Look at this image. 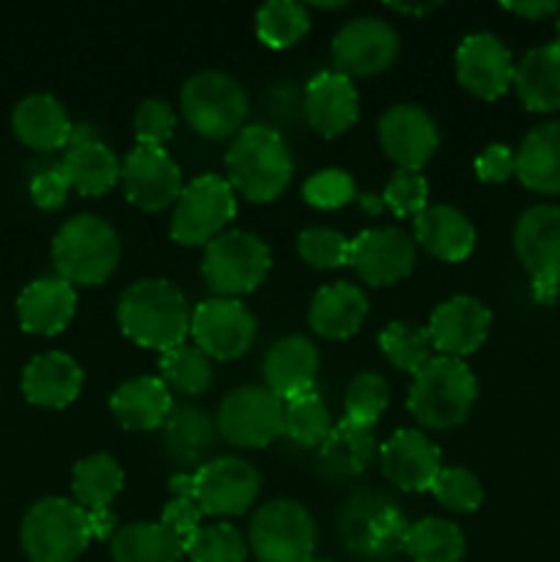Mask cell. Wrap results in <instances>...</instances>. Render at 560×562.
Returning <instances> with one entry per match:
<instances>
[{
    "label": "cell",
    "instance_id": "6da1fadb",
    "mask_svg": "<svg viewBox=\"0 0 560 562\" xmlns=\"http://www.w3.org/2000/svg\"><path fill=\"white\" fill-rule=\"evenodd\" d=\"M121 333L143 349L168 351L187 340L192 327V307L179 285L165 278H143L126 285L119 296Z\"/></svg>",
    "mask_w": 560,
    "mask_h": 562
},
{
    "label": "cell",
    "instance_id": "7a4b0ae2",
    "mask_svg": "<svg viewBox=\"0 0 560 562\" xmlns=\"http://www.w3.org/2000/svg\"><path fill=\"white\" fill-rule=\"evenodd\" d=\"M228 184L250 203H269L285 192L294 176V159L275 126L250 124L234 137L225 154Z\"/></svg>",
    "mask_w": 560,
    "mask_h": 562
},
{
    "label": "cell",
    "instance_id": "3957f363",
    "mask_svg": "<svg viewBox=\"0 0 560 562\" xmlns=\"http://www.w3.org/2000/svg\"><path fill=\"white\" fill-rule=\"evenodd\" d=\"M410 527L399 503L377 488H357L338 516V538L346 552L368 562H393L404 554Z\"/></svg>",
    "mask_w": 560,
    "mask_h": 562
},
{
    "label": "cell",
    "instance_id": "277c9868",
    "mask_svg": "<svg viewBox=\"0 0 560 562\" xmlns=\"http://www.w3.org/2000/svg\"><path fill=\"white\" fill-rule=\"evenodd\" d=\"M478 401V379L464 360L437 355L412 376L406 409L432 431H450L470 417Z\"/></svg>",
    "mask_w": 560,
    "mask_h": 562
},
{
    "label": "cell",
    "instance_id": "5b68a950",
    "mask_svg": "<svg viewBox=\"0 0 560 562\" xmlns=\"http://www.w3.org/2000/svg\"><path fill=\"white\" fill-rule=\"evenodd\" d=\"M119 261V231L99 214H77L66 220L53 239L55 272L71 285L104 283Z\"/></svg>",
    "mask_w": 560,
    "mask_h": 562
},
{
    "label": "cell",
    "instance_id": "8992f818",
    "mask_svg": "<svg viewBox=\"0 0 560 562\" xmlns=\"http://www.w3.org/2000/svg\"><path fill=\"white\" fill-rule=\"evenodd\" d=\"M91 541L88 510L66 497L38 499L20 527V547L31 562H75Z\"/></svg>",
    "mask_w": 560,
    "mask_h": 562
},
{
    "label": "cell",
    "instance_id": "52a82bcc",
    "mask_svg": "<svg viewBox=\"0 0 560 562\" xmlns=\"http://www.w3.org/2000/svg\"><path fill=\"white\" fill-rule=\"evenodd\" d=\"M247 93L236 77L220 69H201L181 86V115L195 135L225 140L245 130Z\"/></svg>",
    "mask_w": 560,
    "mask_h": 562
},
{
    "label": "cell",
    "instance_id": "ba28073f",
    "mask_svg": "<svg viewBox=\"0 0 560 562\" xmlns=\"http://www.w3.org/2000/svg\"><path fill=\"white\" fill-rule=\"evenodd\" d=\"M272 269V252L261 236L250 231H225L203 247L201 272L214 296L239 300L253 294Z\"/></svg>",
    "mask_w": 560,
    "mask_h": 562
},
{
    "label": "cell",
    "instance_id": "9c48e42d",
    "mask_svg": "<svg viewBox=\"0 0 560 562\" xmlns=\"http://www.w3.org/2000/svg\"><path fill=\"white\" fill-rule=\"evenodd\" d=\"M236 217V192L228 179L217 173H203L184 184L170 217V239L181 247H206L225 234Z\"/></svg>",
    "mask_w": 560,
    "mask_h": 562
},
{
    "label": "cell",
    "instance_id": "30bf717a",
    "mask_svg": "<svg viewBox=\"0 0 560 562\" xmlns=\"http://www.w3.org/2000/svg\"><path fill=\"white\" fill-rule=\"evenodd\" d=\"M514 252L533 280V300L552 305L560 294V206L536 203L514 225Z\"/></svg>",
    "mask_w": 560,
    "mask_h": 562
},
{
    "label": "cell",
    "instance_id": "8fae6325",
    "mask_svg": "<svg viewBox=\"0 0 560 562\" xmlns=\"http://www.w3.org/2000/svg\"><path fill=\"white\" fill-rule=\"evenodd\" d=\"M247 543L258 562H307L316 552V521L296 499H272L253 514Z\"/></svg>",
    "mask_w": 560,
    "mask_h": 562
},
{
    "label": "cell",
    "instance_id": "7c38bea8",
    "mask_svg": "<svg viewBox=\"0 0 560 562\" xmlns=\"http://www.w3.org/2000/svg\"><path fill=\"white\" fill-rule=\"evenodd\" d=\"M283 417L285 404L267 384H245L225 395L214 420L231 448L258 450L283 437Z\"/></svg>",
    "mask_w": 560,
    "mask_h": 562
},
{
    "label": "cell",
    "instance_id": "4fadbf2b",
    "mask_svg": "<svg viewBox=\"0 0 560 562\" xmlns=\"http://www.w3.org/2000/svg\"><path fill=\"white\" fill-rule=\"evenodd\" d=\"M192 344L209 360H236L253 349L258 335V322L242 300L212 296L192 311Z\"/></svg>",
    "mask_w": 560,
    "mask_h": 562
},
{
    "label": "cell",
    "instance_id": "5bb4252c",
    "mask_svg": "<svg viewBox=\"0 0 560 562\" xmlns=\"http://www.w3.org/2000/svg\"><path fill=\"white\" fill-rule=\"evenodd\" d=\"M192 486L203 516H242L256 505L261 472L239 456H220L192 472Z\"/></svg>",
    "mask_w": 560,
    "mask_h": 562
},
{
    "label": "cell",
    "instance_id": "9a60e30c",
    "mask_svg": "<svg viewBox=\"0 0 560 562\" xmlns=\"http://www.w3.org/2000/svg\"><path fill=\"white\" fill-rule=\"evenodd\" d=\"M395 55H399V33L382 16H355L333 36V66L349 80L390 69Z\"/></svg>",
    "mask_w": 560,
    "mask_h": 562
},
{
    "label": "cell",
    "instance_id": "2e32d148",
    "mask_svg": "<svg viewBox=\"0 0 560 562\" xmlns=\"http://www.w3.org/2000/svg\"><path fill=\"white\" fill-rule=\"evenodd\" d=\"M121 184L132 206L141 212H163L179 201L184 181L181 168L165 148L137 143L121 162Z\"/></svg>",
    "mask_w": 560,
    "mask_h": 562
},
{
    "label": "cell",
    "instance_id": "e0dca14e",
    "mask_svg": "<svg viewBox=\"0 0 560 562\" xmlns=\"http://www.w3.org/2000/svg\"><path fill=\"white\" fill-rule=\"evenodd\" d=\"M415 241L401 228H368L351 239L349 267L366 285H393L415 269Z\"/></svg>",
    "mask_w": 560,
    "mask_h": 562
},
{
    "label": "cell",
    "instance_id": "ac0fdd59",
    "mask_svg": "<svg viewBox=\"0 0 560 562\" xmlns=\"http://www.w3.org/2000/svg\"><path fill=\"white\" fill-rule=\"evenodd\" d=\"M384 154L401 170H423L434 159L439 146V130L428 110L421 104H390L377 124Z\"/></svg>",
    "mask_w": 560,
    "mask_h": 562
},
{
    "label": "cell",
    "instance_id": "d6986e66",
    "mask_svg": "<svg viewBox=\"0 0 560 562\" xmlns=\"http://www.w3.org/2000/svg\"><path fill=\"white\" fill-rule=\"evenodd\" d=\"M514 55L494 33H470L456 49V80L472 97L494 102L514 86Z\"/></svg>",
    "mask_w": 560,
    "mask_h": 562
},
{
    "label": "cell",
    "instance_id": "ffe728a7",
    "mask_svg": "<svg viewBox=\"0 0 560 562\" xmlns=\"http://www.w3.org/2000/svg\"><path fill=\"white\" fill-rule=\"evenodd\" d=\"M492 322V311L481 300L459 294L434 307L426 329L439 355L464 360V357L475 355L486 344Z\"/></svg>",
    "mask_w": 560,
    "mask_h": 562
},
{
    "label": "cell",
    "instance_id": "44dd1931",
    "mask_svg": "<svg viewBox=\"0 0 560 562\" xmlns=\"http://www.w3.org/2000/svg\"><path fill=\"white\" fill-rule=\"evenodd\" d=\"M382 472L401 492H432L443 472V450L423 431L401 428L379 448Z\"/></svg>",
    "mask_w": 560,
    "mask_h": 562
},
{
    "label": "cell",
    "instance_id": "7402d4cb",
    "mask_svg": "<svg viewBox=\"0 0 560 562\" xmlns=\"http://www.w3.org/2000/svg\"><path fill=\"white\" fill-rule=\"evenodd\" d=\"M360 119V93L349 77L318 71L305 82V121L322 137H340Z\"/></svg>",
    "mask_w": 560,
    "mask_h": 562
},
{
    "label": "cell",
    "instance_id": "603a6c76",
    "mask_svg": "<svg viewBox=\"0 0 560 562\" xmlns=\"http://www.w3.org/2000/svg\"><path fill=\"white\" fill-rule=\"evenodd\" d=\"M82 382H86V373L75 357L64 351H44L22 368L20 387L27 404L38 409H64L75 404Z\"/></svg>",
    "mask_w": 560,
    "mask_h": 562
},
{
    "label": "cell",
    "instance_id": "cb8c5ba5",
    "mask_svg": "<svg viewBox=\"0 0 560 562\" xmlns=\"http://www.w3.org/2000/svg\"><path fill=\"white\" fill-rule=\"evenodd\" d=\"M322 357L318 349L302 335H285L275 340L264 355V382L280 401H291L296 395L313 393Z\"/></svg>",
    "mask_w": 560,
    "mask_h": 562
},
{
    "label": "cell",
    "instance_id": "d4e9b609",
    "mask_svg": "<svg viewBox=\"0 0 560 562\" xmlns=\"http://www.w3.org/2000/svg\"><path fill=\"white\" fill-rule=\"evenodd\" d=\"M217 439V420L201 406H173L163 426L165 453L176 467H181V472H195L212 461Z\"/></svg>",
    "mask_w": 560,
    "mask_h": 562
},
{
    "label": "cell",
    "instance_id": "484cf974",
    "mask_svg": "<svg viewBox=\"0 0 560 562\" xmlns=\"http://www.w3.org/2000/svg\"><path fill=\"white\" fill-rule=\"evenodd\" d=\"M77 311L75 285L53 278H38L22 289L16 300V318L20 327L31 335H58L71 324Z\"/></svg>",
    "mask_w": 560,
    "mask_h": 562
},
{
    "label": "cell",
    "instance_id": "4316f807",
    "mask_svg": "<svg viewBox=\"0 0 560 562\" xmlns=\"http://www.w3.org/2000/svg\"><path fill=\"white\" fill-rule=\"evenodd\" d=\"M368 311H371V305H368L366 291L360 285L338 280V283L322 285L313 294L311 307H307V324L322 338L346 340L360 333Z\"/></svg>",
    "mask_w": 560,
    "mask_h": 562
},
{
    "label": "cell",
    "instance_id": "83f0119b",
    "mask_svg": "<svg viewBox=\"0 0 560 562\" xmlns=\"http://www.w3.org/2000/svg\"><path fill=\"white\" fill-rule=\"evenodd\" d=\"M110 412L126 431H154L163 428L173 412V395L159 376L126 379L110 395Z\"/></svg>",
    "mask_w": 560,
    "mask_h": 562
},
{
    "label": "cell",
    "instance_id": "f1b7e54d",
    "mask_svg": "<svg viewBox=\"0 0 560 562\" xmlns=\"http://www.w3.org/2000/svg\"><path fill=\"white\" fill-rule=\"evenodd\" d=\"M475 241L478 236L472 220L448 203L428 206L415 217V245H421L439 261H464L475 250Z\"/></svg>",
    "mask_w": 560,
    "mask_h": 562
},
{
    "label": "cell",
    "instance_id": "f546056e",
    "mask_svg": "<svg viewBox=\"0 0 560 562\" xmlns=\"http://www.w3.org/2000/svg\"><path fill=\"white\" fill-rule=\"evenodd\" d=\"M11 130L16 140L33 151H58L71 140L75 124L58 99L49 93H31L11 110Z\"/></svg>",
    "mask_w": 560,
    "mask_h": 562
},
{
    "label": "cell",
    "instance_id": "4dcf8cb0",
    "mask_svg": "<svg viewBox=\"0 0 560 562\" xmlns=\"http://www.w3.org/2000/svg\"><path fill=\"white\" fill-rule=\"evenodd\" d=\"M516 176L541 195H560V121L533 126L516 151Z\"/></svg>",
    "mask_w": 560,
    "mask_h": 562
},
{
    "label": "cell",
    "instance_id": "1f68e13d",
    "mask_svg": "<svg viewBox=\"0 0 560 562\" xmlns=\"http://www.w3.org/2000/svg\"><path fill=\"white\" fill-rule=\"evenodd\" d=\"M514 88L519 102L533 113L560 110V44H544L530 49L516 64Z\"/></svg>",
    "mask_w": 560,
    "mask_h": 562
},
{
    "label": "cell",
    "instance_id": "d6a6232c",
    "mask_svg": "<svg viewBox=\"0 0 560 562\" xmlns=\"http://www.w3.org/2000/svg\"><path fill=\"white\" fill-rule=\"evenodd\" d=\"M377 434L368 426L340 420L318 448V470L327 477H357L377 456Z\"/></svg>",
    "mask_w": 560,
    "mask_h": 562
},
{
    "label": "cell",
    "instance_id": "836d02e7",
    "mask_svg": "<svg viewBox=\"0 0 560 562\" xmlns=\"http://www.w3.org/2000/svg\"><path fill=\"white\" fill-rule=\"evenodd\" d=\"M60 168H64L71 190L86 198L104 195L121 181L119 157L102 140H86L71 146L60 159Z\"/></svg>",
    "mask_w": 560,
    "mask_h": 562
},
{
    "label": "cell",
    "instance_id": "e575fe53",
    "mask_svg": "<svg viewBox=\"0 0 560 562\" xmlns=\"http://www.w3.org/2000/svg\"><path fill=\"white\" fill-rule=\"evenodd\" d=\"M110 554L113 562H179L184 543L163 521H135L115 532Z\"/></svg>",
    "mask_w": 560,
    "mask_h": 562
},
{
    "label": "cell",
    "instance_id": "d590c367",
    "mask_svg": "<svg viewBox=\"0 0 560 562\" xmlns=\"http://www.w3.org/2000/svg\"><path fill=\"white\" fill-rule=\"evenodd\" d=\"M124 488V470L108 453L86 456L71 470V494L82 510L110 508Z\"/></svg>",
    "mask_w": 560,
    "mask_h": 562
},
{
    "label": "cell",
    "instance_id": "8d00e7d4",
    "mask_svg": "<svg viewBox=\"0 0 560 562\" xmlns=\"http://www.w3.org/2000/svg\"><path fill=\"white\" fill-rule=\"evenodd\" d=\"M406 554L412 562H461L467 554V538L453 521L426 516L406 532Z\"/></svg>",
    "mask_w": 560,
    "mask_h": 562
},
{
    "label": "cell",
    "instance_id": "74e56055",
    "mask_svg": "<svg viewBox=\"0 0 560 562\" xmlns=\"http://www.w3.org/2000/svg\"><path fill=\"white\" fill-rule=\"evenodd\" d=\"M159 373L170 390L181 395H206L214 384L212 360L195 344L176 346L159 357Z\"/></svg>",
    "mask_w": 560,
    "mask_h": 562
},
{
    "label": "cell",
    "instance_id": "f35d334b",
    "mask_svg": "<svg viewBox=\"0 0 560 562\" xmlns=\"http://www.w3.org/2000/svg\"><path fill=\"white\" fill-rule=\"evenodd\" d=\"M379 349L395 371L412 373V376L434 357L432 335L415 322H390L379 333Z\"/></svg>",
    "mask_w": 560,
    "mask_h": 562
},
{
    "label": "cell",
    "instance_id": "ab89813d",
    "mask_svg": "<svg viewBox=\"0 0 560 562\" xmlns=\"http://www.w3.org/2000/svg\"><path fill=\"white\" fill-rule=\"evenodd\" d=\"M329 431H333V415L316 390L285 401L283 434L291 442L300 448H322Z\"/></svg>",
    "mask_w": 560,
    "mask_h": 562
},
{
    "label": "cell",
    "instance_id": "60d3db41",
    "mask_svg": "<svg viewBox=\"0 0 560 562\" xmlns=\"http://www.w3.org/2000/svg\"><path fill=\"white\" fill-rule=\"evenodd\" d=\"M311 27L307 5L296 0H269L256 11V33L267 47H294Z\"/></svg>",
    "mask_w": 560,
    "mask_h": 562
},
{
    "label": "cell",
    "instance_id": "b9f144b4",
    "mask_svg": "<svg viewBox=\"0 0 560 562\" xmlns=\"http://www.w3.org/2000/svg\"><path fill=\"white\" fill-rule=\"evenodd\" d=\"M184 554L192 562H245L250 543L228 521L198 527L195 536L184 543Z\"/></svg>",
    "mask_w": 560,
    "mask_h": 562
},
{
    "label": "cell",
    "instance_id": "7bdbcfd3",
    "mask_svg": "<svg viewBox=\"0 0 560 562\" xmlns=\"http://www.w3.org/2000/svg\"><path fill=\"white\" fill-rule=\"evenodd\" d=\"M390 404V382L377 371L357 373L349 382L344 395L346 420L357 423V426H377L379 417L384 415Z\"/></svg>",
    "mask_w": 560,
    "mask_h": 562
},
{
    "label": "cell",
    "instance_id": "ee69618b",
    "mask_svg": "<svg viewBox=\"0 0 560 562\" xmlns=\"http://www.w3.org/2000/svg\"><path fill=\"white\" fill-rule=\"evenodd\" d=\"M434 499L453 514H475L483 503V486L467 467H443L432 486Z\"/></svg>",
    "mask_w": 560,
    "mask_h": 562
},
{
    "label": "cell",
    "instance_id": "f6af8a7d",
    "mask_svg": "<svg viewBox=\"0 0 560 562\" xmlns=\"http://www.w3.org/2000/svg\"><path fill=\"white\" fill-rule=\"evenodd\" d=\"M351 239L335 228H305L296 236V252L313 269H338L349 263Z\"/></svg>",
    "mask_w": 560,
    "mask_h": 562
},
{
    "label": "cell",
    "instance_id": "bcb514c9",
    "mask_svg": "<svg viewBox=\"0 0 560 562\" xmlns=\"http://www.w3.org/2000/svg\"><path fill=\"white\" fill-rule=\"evenodd\" d=\"M302 201L313 209H340L357 201V181L349 170L324 168L307 176L302 184Z\"/></svg>",
    "mask_w": 560,
    "mask_h": 562
},
{
    "label": "cell",
    "instance_id": "7dc6e473",
    "mask_svg": "<svg viewBox=\"0 0 560 562\" xmlns=\"http://www.w3.org/2000/svg\"><path fill=\"white\" fill-rule=\"evenodd\" d=\"M382 201L395 217H417L428 209V181L423 170H395L382 192Z\"/></svg>",
    "mask_w": 560,
    "mask_h": 562
},
{
    "label": "cell",
    "instance_id": "c3c4849f",
    "mask_svg": "<svg viewBox=\"0 0 560 562\" xmlns=\"http://www.w3.org/2000/svg\"><path fill=\"white\" fill-rule=\"evenodd\" d=\"M132 124H135L137 143L165 148V143H168L176 132V113L165 99H143V102L137 104Z\"/></svg>",
    "mask_w": 560,
    "mask_h": 562
},
{
    "label": "cell",
    "instance_id": "681fc988",
    "mask_svg": "<svg viewBox=\"0 0 560 562\" xmlns=\"http://www.w3.org/2000/svg\"><path fill=\"white\" fill-rule=\"evenodd\" d=\"M69 190L71 184L69 179H66L60 162L42 168L31 179V198L38 209H44V212H58L66 203V198H69Z\"/></svg>",
    "mask_w": 560,
    "mask_h": 562
},
{
    "label": "cell",
    "instance_id": "f907efd6",
    "mask_svg": "<svg viewBox=\"0 0 560 562\" xmlns=\"http://www.w3.org/2000/svg\"><path fill=\"white\" fill-rule=\"evenodd\" d=\"M203 510L195 503V497H170L163 508V525L179 538L181 543L190 541L195 530L201 527Z\"/></svg>",
    "mask_w": 560,
    "mask_h": 562
},
{
    "label": "cell",
    "instance_id": "816d5d0a",
    "mask_svg": "<svg viewBox=\"0 0 560 562\" xmlns=\"http://www.w3.org/2000/svg\"><path fill=\"white\" fill-rule=\"evenodd\" d=\"M478 179L486 184H503L511 176H516V151H511L503 143H492L481 157L475 159Z\"/></svg>",
    "mask_w": 560,
    "mask_h": 562
},
{
    "label": "cell",
    "instance_id": "f5cc1de1",
    "mask_svg": "<svg viewBox=\"0 0 560 562\" xmlns=\"http://www.w3.org/2000/svg\"><path fill=\"white\" fill-rule=\"evenodd\" d=\"M503 9L525 16V20H541V16L558 14L560 3H555V0H522V3H503Z\"/></svg>",
    "mask_w": 560,
    "mask_h": 562
},
{
    "label": "cell",
    "instance_id": "db71d44e",
    "mask_svg": "<svg viewBox=\"0 0 560 562\" xmlns=\"http://www.w3.org/2000/svg\"><path fill=\"white\" fill-rule=\"evenodd\" d=\"M88 527H91V538L93 541H113L115 530V514L110 508H99V510H88Z\"/></svg>",
    "mask_w": 560,
    "mask_h": 562
},
{
    "label": "cell",
    "instance_id": "11a10c76",
    "mask_svg": "<svg viewBox=\"0 0 560 562\" xmlns=\"http://www.w3.org/2000/svg\"><path fill=\"white\" fill-rule=\"evenodd\" d=\"M439 3H390L388 0V9L390 11H399V14H412V16H423V14H428V11H434L437 9Z\"/></svg>",
    "mask_w": 560,
    "mask_h": 562
},
{
    "label": "cell",
    "instance_id": "9f6ffc18",
    "mask_svg": "<svg viewBox=\"0 0 560 562\" xmlns=\"http://www.w3.org/2000/svg\"><path fill=\"white\" fill-rule=\"evenodd\" d=\"M357 203H360V209L362 212H368V214H382L384 209V201H382V195H373V192H357Z\"/></svg>",
    "mask_w": 560,
    "mask_h": 562
},
{
    "label": "cell",
    "instance_id": "6f0895ef",
    "mask_svg": "<svg viewBox=\"0 0 560 562\" xmlns=\"http://www.w3.org/2000/svg\"><path fill=\"white\" fill-rule=\"evenodd\" d=\"M313 9H346V5H349V0H333V3H329V0H313Z\"/></svg>",
    "mask_w": 560,
    "mask_h": 562
},
{
    "label": "cell",
    "instance_id": "680465c9",
    "mask_svg": "<svg viewBox=\"0 0 560 562\" xmlns=\"http://www.w3.org/2000/svg\"><path fill=\"white\" fill-rule=\"evenodd\" d=\"M558 44H560V9H558Z\"/></svg>",
    "mask_w": 560,
    "mask_h": 562
},
{
    "label": "cell",
    "instance_id": "91938a15",
    "mask_svg": "<svg viewBox=\"0 0 560 562\" xmlns=\"http://www.w3.org/2000/svg\"><path fill=\"white\" fill-rule=\"evenodd\" d=\"M307 562H327V560H316V558H313V560H307Z\"/></svg>",
    "mask_w": 560,
    "mask_h": 562
}]
</instances>
